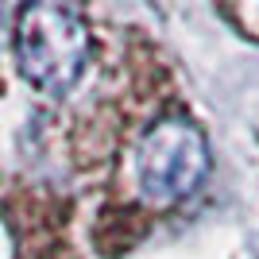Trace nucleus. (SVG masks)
Returning <instances> with one entry per match:
<instances>
[{
    "instance_id": "obj_1",
    "label": "nucleus",
    "mask_w": 259,
    "mask_h": 259,
    "mask_svg": "<svg viewBox=\"0 0 259 259\" xmlns=\"http://www.w3.org/2000/svg\"><path fill=\"white\" fill-rule=\"evenodd\" d=\"M89 27L74 8L27 4L16 20V62L39 93L66 97L89 66Z\"/></svg>"
},
{
    "instance_id": "obj_2",
    "label": "nucleus",
    "mask_w": 259,
    "mask_h": 259,
    "mask_svg": "<svg viewBox=\"0 0 259 259\" xmlns=\"http://www.w3.org/2000/svg\"><path fill=\"white\" fill-rule=\"evenodd\" d=\"M209 143L197 124L186 116H162L143 132L136 151L140 194L151 205H178L205 182Z\"/></svg>"
}]
</instances>
